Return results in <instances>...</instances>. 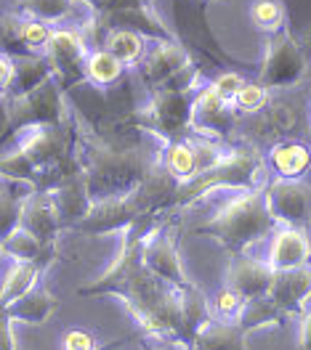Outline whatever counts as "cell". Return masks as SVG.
<instances>
[{
  "instance_id": "6da1fadb",
  "label": "cell",
  "mask_w": 311,
  "mask_h": 350,
  "mask_svg": "<svg viewBox=\"0 0 311 350\" xmlns=\"http://www.w3.org/2000/svg\"><path fill=\"white\" fill-rule=\"evenodd\" d=\"M178 289L160 279L144 262V241L134 239L110 271L96 284L80 289V295H120L136 321L149 334L178 342Z\"/></svg>"
},
{
  "instance_id": "7a4b0ae2",
  "label": "cell",
  "mask_w": 311,
  "mask_h": 350,
  "mask_svg": "<svg viewBox=\"0 0 311 350\" xmlns=\"http://www.w3.org/2000/svg\"><path fill=\"white\" fill-rule=\"evenodd\" d=\"M274 215L269 210L266 191L261 189H245V194L232 199L221 213L210 223H205L200 231L213 234L229 250H245L247 244L264 239L274 228Z\"/></svg>"
},
{
  "instance_id": "3957f363",
  "label": "cell",
  "mask_w": 311,
  "mask_h": 350,
  "mask_svg": "<svg viewBox=\"0 0 311 350\" xmlns=\"http://www.w3.org/2000/svg\"><path fill=\"white\" fill-rule=\"evenodd\" d=\"M261 175H264V162L256 152H250V149L229 152L223 154L213 167H208L200 175H195L192 180L181 183L176 189V202H192V199L208 194L210 189H219V186L256 189Z\"/></svg>"
},
{
  "instance_id": "277c9868",
  "label": "cell",
  "mask_w": 311,
  "mask_h": 350,
  "mask_svg": "<svg viewBox=\"0 0 311 350\" xmlns=\"http://www.w3.org/2000/svg\"><path fill=\"white\" fill-rule=\"evenodd\" d=\"M266 202L274 220L303 223L311 215V186L298 178H279L266 189Z\"/></svg>"
},
{
  "instance_id": "5b68a950",
  "label": "cell",
  "mask_w": 311,
  "mask_h": 350,
  "mask_svg": "<svg viewBox=\"0 0 311 350\" xmlns=\"http://www.w3.org/2000/svg\"><path fill=\"white\" fill-rule=\"evenodd\" d=\"M269 297L285 310V316L301 313V308L306 306L311 297V268H290V271H277L274 282L269 289Z\"/></svg>"
},
{
  "instance_id": "8992f818",
  "label": "cell",
  "mask_w": 311,
  "mask_h": 350,
  "mask_svg": "<svg viewBox=\"0 0 311 350\" xmlns=\"http://www.w3.org/2000/svg\"><path fill=\"white\" fill-rule=\"evenodd\" d=\"M59 117V98L51 85H38L16 98L8 111V128H22L29 122H48Z\"/></svg>"
},
{
  "instance_id": "52a82bcc",
  "label": "cell",
  "mask_w": 311,
  "mask_h": 350,
  "mask_svg": "<svg viewBox=\"0 0 311 350\" xmlns=\"http://www.w3.org/2000/svg\"><path fill=\"white\" fill-rule=\"evenodd\" d=\"M274 268L269 262L253 260V258H234L229 265V273H226V286L237 289L245 300L250 297H261L269 295L271 282H274Z\"/></svg>"
},
{
  "instance_id": "ba28073f",
  "label": "cell",
  "mask_w": 311,
  "mask_h": 350,
  "mask_svg": "<svg viewBox=\"0 0 311 350\" xmlns=\"http://www.w3.org/2000/svg\"><path fill=\"white\" fill-rule=\"evenodd\" d=\"M59 223H62V213H59L53 197H48V194H32V197L24 199L19 226L27 228L29 234H35L40 241L48 244V241L53 239L56 231H59Z\"/></svg>"
},
{
  "instance_id": "9c48e42d",
  "label": "cell",
  "mask_w": 311,
  "mask_h": 350,
  "mask_svg": "<svg viewBox=\"0 0 311 350\" xmlns=\"http://www.w3.org/2000/svg\"><path fill=\"white\" fill-rule=\"evenodd\" d=\"M210 306L205 295L197 292L195 286L184 284L178 289V342L192 348L195 334L210 321Z\"/></svg>"
},
{
  "instance_id": "30bf717a",
  "label": "cell",
  "mask_w": 311,
  "mask_h": 350,
  "mask_svg": "<svg viewBox=\"0 0 311 350\" xmlns=\"http://www.w3.org/2000/svg\"><path fill=\"white\" fill-rule=\"evenodd\" d=\"M311 244L303 231L298 228H282L274 234V241L269 247V265L274 271H290L309 262Z\"/></svg>"
},
{
  "instance_id": "8fae6325",
  "label": "cell",
  "mask_w": 311,
  "mask_h": 350,
  "mask_svg": "<svg viewBox=\"0 0 311 350\" xmlns=\"http://www.w3.org/2000/svg\"><path fill=\"white\" fill-rule=\"evenodd\" d=\"M301 72H303L301 51L293 45L290 38H277L271 43V51H269L266 69H264V83L266 85H288Z\"/></svg>"
},
{
  "instance_id": "7c38bea8",
  "label": "cell",
  "mask_w": 311,
  "mask_h": 350,
  "mask_svg": "<svg viewBox=\"0 0 311 350\" xmlns=\"http://www.w3.org/2000/svg\"><path fill=\"white\" fill-rule=\"evenodd\" d=\"M247 332L232 319H210L195 334L192 350H247Z\"/></svg>"
},
{
  "instance_id": "4fadbf2b",
  "label": "cell",
  "mask_w": 311,
  "mask_h": 350,
  "mask_svg": "<svg viewBox=\"0 0 311 350\" xmlns=\"http://www.w3.org/2000/svg\"><path fill=\"white\" fill-rule=\"evenodd\" d=\"M144 262L155 271L160 279H165L168 284L184 286V273H181V265H178V255L173 250V244L168 237L157 234L149 241H144Z\"/></svg>"
},
{
  "instance_id": "5bb4252c",
  "label": "cell",
  "mask_w": 311,
  "mask_h": 350,
  "mask_svg": "<svg viewBox=\"0 0 311 350\" xmlns=\"http://www.w3.org/2000/svg\"><path fill=\"white\" fill-rule=\"evenodd\" d=\"M5 310H8V316H11L14 321L43 324V321H48V316L56 310V300H53L51 292L38 282L32 289H27L19 300H14Z\"/></svg>"
},
{
  "instance_id": "9a60e30c",
  "label": "cell",
  "mask_w": 311,
  "mask_h": 350,
  "mask_svg": "<svg viewBox=\"0 0 311 350\" xmlns=\"http://www.w3.org/2000/svg\"><path fill=\"white\" fill-rule=\"evenodd\" d=\"M51 258H43V260H29V262H16L5 279H3V286H0V308H8L14 300H19L27 289L38 284L43 268L48 265Z\"/></svg>"
},
{
  "instance_id": "2e32d148",
  "label": "cell",
  "mask_w": 311,
  "mask_h": 350,
  "mask_svg": "<svg viewBox=\"0 0 311 350\" xmlns=\"http://www.w3.org/2000/svg\"><path fill=\"white\" fill-rule=\"evenodd\" d=\"M285 319H288L285 310L277 306L269 295H261V297H250V300H245L242 310H240V316H237V324H240L245 332H253V329L282 324Z\"/></svg>"
},
{
  "instance_id": "e0dca14e",
  "label": "cell",
  "mask_w": 311,
  "mask_h": 350,
  "mask_svg": "<svg viewBox=\"0 0 311 350\" xmlns=\"http://www.w3.org/2000/svg\"><path fill=\"white\" fill-rule=\"evenodd\" d=\"M0 250H3V255H8V258H14L16 262H29V260H40V258H51L53 252H51V247L40 241L35 234H29L27 228H14L8 237H3L0 239Z\"/></svg>"
},
{
  "instance_id": "ac0fdd59",
  "label": "cell",
  "mask_w": 311,
  "mask_h": 350,
  "mask_svg": "<svg viewBox=\"0 0 311 350\" xmlns=\"http://www.w3.org/2000/svg\"><path fill=\"white\" fill-rule=\"evenodd\" d=\"M271 165L279 178H301L311 167V152L303 144H279L271 149Z\"/></svg>"
},
{
  "instance_id": "d6986e66",
  "label": "cell",
  "mask_w": 311,
  "mask_h": 350,
  "mask_svg": "<svg viewBox=\"0 0 311 350\" xmlns=\"http://www.w3.org/2000/svg\"><path fill=\"white\" fill-rule=\"evenodd\" d=\"M155 117L160 128H165L168 133H176L189 120V104L184 101V96L178 90H165L155 101Z\"/></svg>"
},
{
  "instance_id": "ffe728a7",
  "label": "cell",
  "mask_w": 311,
  "mask_h": 350,
  "mask_svg": "<svg viewBox=\"0 0 311 350\" xmlns=\"http://www.w3.org/2000/svg\"><path fill=\"white\" fill-rule=\"evenodd\" d=\"M165 165H168V173L173 175L178 183L192 180L197 175V170H200V165H197V144H189V141L173 144L168 149Z\"/></svg>"
},
{
  "instance_id": "44dd1931",
  "label": "cell",
  "mask_w": 311,
  "mask_h": 350,
  "mask_svg": "<svg viewBox=\"0 0 311 350\" xmlns=\"http://www.w3.org/2000/svg\"><path fill=\"white\" fill-rule=\"evenodd\" d=\"M53 202L59 207L62 215L67 218H77V215H86V191H83V180L80 178H72L67 183H62L53 194Z\"/></svg>"
},
{
  "instance_id": "7402d4cb",
  "label": "cell",
  "mask_w": 311,
  "mask_h": 350,
  "mask_svg": "<svg viewBox=\"0 0 311 350\" xmlns=\"http://www.w3.org/2000/svg\"><path fill=\"white\" fill-rule=\"evenodd\" d=\"M24 199L16 197L11 189H0V239L8 237L14 228H19Z\"/></svg>"
},
{
  "instance_id": "603a6c76",
  "label": "cell",
  "mask_w": 311,
  "mask_h": 350,
  "mask_svg": "<svg viewBox=\"0 0 311 350\" xmlns=\"http://www.w3.org/2000/svg\"><path fill=\"white\" fill-rule=\"evenodd\" d=\"M51 51H53L56 62L64 66V69H69V66L80 59V51H83V48H80L75 35H69V32H56V35L51 38Z\"/></svg>"
},
{
  "instance_id": "cb8c5ba5",
  "label": "cell",
  "mask_w": 311,
  "mask_h": 350,
  "mask_svg": "<svg viewBox=\"0 0 311 350\" xmlns=\"http://www.w3.org/2000/svg\"><path fill=\"white\" fill-rule=\"evenodd\" d=\"M120 59L117 56H112V53H96L93 59L88 62V72L90 77L96 80V83H112V80H117V75H120Z\"/></svg>"
},
{
  "instance_id": "d4e9b609",
  "label": "cell",
  "mask_w": 311,
  "mask_h": 350,
  "mask_svg": "<svg viewBox=\"0 0 311 350\" xmlns=\"http://www.w3.org/2000/svg\"><path fill=\"white\" fill-rule=\"evenodd\" d=\"M242 306H245V297L237 289H232V286H223L221 292L216 295V300H213L216 316H219V319H232V321H237Z\"/></svg>"
},
{
  "instance_id": "484cf974",
  "label": "cell",
  "mask_w": 311,
  "mask_h": 350,
  "mask_svg": "<svg viewBox=\"0 0 311 350\" xmlns=\"http://www.w3.org/2000/svg\"><path fill=\"white\" fill-rule=\"evenodd\" d=\"M269 93H266V85H258V83H247L237 90V96H234V104H237V109L242 111H258L264 109V104H266Z\"/></svg>"
},
{
  "instance_id": "4316f807",
  "label": "cell",
  "mask_w": 311,
  "mask_h": 350,
  "mask_svg": "<svg viewBox=\"0 0 311 350\" xmlns=\"http://www.w3.org/2000/svg\"><path fill=\"white\" fill-rule=\"evenodd\" d=\"M253 22L261 29H279L282 27V8L277 0H258L253 5Z\"/></svg>"
},
{
  "instance_id": "83f0119b",
  "label": "cell",
  "mask_w": 311,
  "mask_h": 350,
  "mask_svg": "<svg viewBox=\"0 0 311 350\" xmlns=\"http://www.w3.org/2000/svg\"><path fill=\"white\" fill-rule=\"evenodd\" d=\"M32 170H35V165L29 162V157L22 149L0 157V175H11V178H24L27 180V178H32Z\"/></svg>"
},
{
  "instance_id": "f1b7e54d",
  "label": "cell",
  "mask_w": 311,
  "mask_h": 350,
  "mask_svg": "<svg viewBox=\"0 0 311 350\" xmlns=\"http://www.w3.org/2000/svg\"><path fill=\"white\" fill-rule=\"evenodd\" d=\"M110 53L117 56L120 62H134L136 56L141 53V43L131 32H114L110 38Z\"/></svg>"
},
{
  "instance_id": "f546056e",
  "label": "cell",
  "mask_w": 311,
  "mask_h": 350,
  "mask_svg": "<svg viewBox=\"0 0 311 350\" xmlns=\"http://www.w3.org/2000/svg\"><path fill=\"white\" fill-rule=\"evenodd\" d=\"M184 64V56L173 51V48H160L155 56H152V62H149V75L160 80V77H165V75H171L173 69Z\"/></svg>"
},
{
  "instance_id": "4dcf8cb0",
  "label": "cell",
  "mask_w": 311,
  "mask_h": 350,
  "mask_svg": "<svg viewBox=\"0 0 311 350\" xmlns=\"http://www.w3.org/2000/svg\"><path fill=\"white\" fill-rule=\"evenodd\" d=\"M62 350H99V340L86 329H67L62 334Z\"/></svg>"
},
{
  "instance_id": "1f68e13d",
  "label": "cell",
  "mask_w": 311,
  "mask_h": 350,
  "mask_svg": "<svg viewBox=\"0 0 311 350\" xmlns=\"http://www.w3.org/2000/svg\"><path fill=\"white\" fill-rule=\"evenodd\" d=\"M242 85L245 83L237 77V75H223V77H219V80L213 83V90L221 96L223 101H229V104H232V101H234V96H237V90H240Z\"/></svg>"
},
{
  "instance_id": "d6a6232c",
  "label": "cell",
  "mask_w": 311,
  "mask_h": 350,
  "mask_svg": "<svg viewBox=\"0 0 311 350\" xmlns=\"http://www.w3.org/2000/svg\"><path fill=\"white\" fill-rule=\"evenodd\" d=\"M19 38L29 45H40V43H45V40H51L45 24H40V22H27L22 29H19Z\"/></svg>"
},
{
  "instance_id": "836d02e7",
  "label": "cell",
  "mask_w": 311,
  "mask_h": 350,
  "mask_svg": "<svg viewBox=\"0 0 311 350\" xmlns=\"http://www.w3.org/2000/svg\"><path fill=\"white\" fill-rule=\"evenodd\" d=\"M14 319L8 316L5 308H0V350H16V340H14Z\"/></svg>"
},
{
  "instance_id": "e575fe53",
  "label": "cell",
  "mask_w": 311,
  "mask_h": 350,
  "mask_svg": "<svg viewBox=\"0 0 311 350\" xmlns=\"http://www.w3.org/2000/svg\"><path fill=\"white\" fill-rule=\"evenodd\" d=\"M27 5L32 11H40V14H48V16H56L67 8V0H27Z\"/></svg>"
},
{
  "instance_id": "d590c367",
  "label": "cell",
  "mask_w": 311,
  "mask_h": 350,
  "mask_svg": "<svg viewBox=\"0 0 311 350\" xmlns=\"http://www.w3.org/2000/svg\"><path fill=\"white\" fill-rule=\"evenodd\" d=\"M298 348L311 350V313H306L303 321H301V342H298Z\"/></svg>"
},
{
  "instance_id": "8d00e7d4",
  "label": "cell",
  "mask_w": 311,
  "mask_h": 350,
  "mask_svg": "<svg viewBox=\"0 0 311 350\" xmlns=\"http://www.w3.org/2000/svg\"><path fill=\"white\" fill-rule=\"evenodd\" d=\"M11 77H14V66H11L8 59L0 56V90H5V88L11 85Z\"/></svg>"
},
{
  "instance_id": "74e56055",
  "label": "cell",
  "mask_w": 311,
  "mask_h": 350,
  "mask_svg": "<svg viewBox=\"0 0 311 350\" xmlns=\"http://www.w3.org/2000/svg\"><path fill=\"white\" fill-rule=\"evenodd\" d=\"M149 350H192V348H186V345H181V342H162V345H155V348H149Z\"/></svg>"
},
{
  "instance_id": "f35d334b",
  "label": "cell",
  "mask_w": 311,
  "mask_h": 350,
  "mask_svg": "<svg viewBox=\"0 0 311 350\" xmlns=\"http://www.w3.org/2000/svg\"><path fill=\"white\" fill-rule=\"evenodd\" d=\"M0 255H3V250H0Z\"/></svg>"
}]
</instances>
